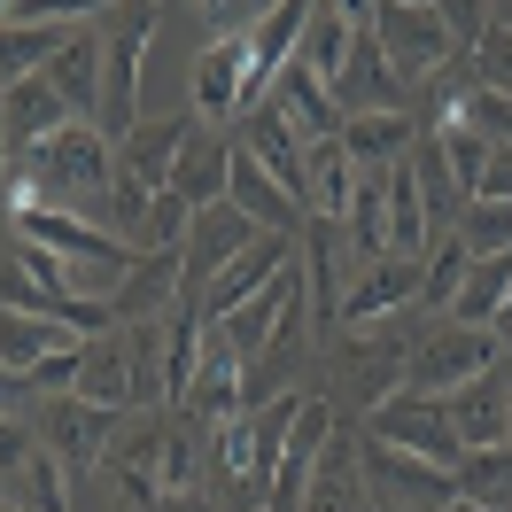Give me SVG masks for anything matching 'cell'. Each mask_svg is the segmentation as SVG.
<instances>
[{"label":"cell","mask_w":512,"mask_h":512,"mask_svg":"<svg viewBox=\"0 0 512 512\" xmlns=\"http://www.w3.org/2000/svg\"><path fill=\"white\" fill-rule=\"evenodd\" d=\"M0 512H16V505H8V497H0Z\"/></svg>","instance_id":"cell-45"},{"label":"cell","mask_w":512,"mask_h":512,"mask_svg":"<svg viewBox=\"0 0 512 512\" xmlns=\"http://www.w3.org/2000/svg\"><path fill=\"white\" fill-rule=\"evenodd\" d=\"M78 24H63L55 8H0V86H24L70 47Z\"/></svg>","instance_id":"cell-13"},{"label":"cell","mask_w":512,"mask_h":512,"mask_svg":"<svg viewBox=\"0 0 512 512\" xmlns=\"http://www.w3.org/2000/svg\"><path fill=\"white\" fill-rule=\"evenodd\" d=\"M0 497H8L16 512H70V481H63V466H55L47 450H32V458H24V474L8 481Z\"/></svg>","instance_id":"cell-32"},{"label":"cell","mask_w":512,"mask_h":512,"mask_svg":"<svg viewBox=\"0 0 512 512\" xmlns=\"http://www.w3.org/2000/svg\"><path fill=\"white\" fill-rule=\"evenodd\" d=\"M419 280H427V256H381V264H365L350 288H342V326H373V319L412 311ZM342 326H334V334H342Z\"/></svg>","instance_id":"cell-12"},{"label":"cell","mask_w":512,"mask_h":512,"mask_svg":"<svg viewBox=\"0 0 512 512\" xmlns=\"http://www.w3.org/2000/svg\"><path fill=\"white\" fill-rule=\"evenodd\" d=\"M39 396L32 388H24V373H8V365H0V419H16V412H32Z\"/></svg>","instance_id":"cell-39"},{"label":"cell","mask_w":512,"mask_h":512,"mask_svg":"<svg viewBox=\"0 0 512 512\" xmlns=\"http://www.w3.org/2000/svg\"><path fill=\"white\" fill-rule=\"evenodd\" d=\"M187 225H194V202H179V194L163 187L156 202H148V218H140V249H187Z\"/></svg>","instance_id":"cell-35"},{"label":"cell","mask_w":512,"mask_h":512,"mask_svg":"<svg viewBox=\"0 0 512 512\" xmlns=\"http://www.w3.org/2000/svg\"><path fill=\"white\" fill-rule=\"evenodd\" d=\"M70 396L109 404V412H132V334H125V326H109V334H94V342L78 350V381H70Z\"/></svg>","instance_id":"cell-20"},{"label":"cell","mask_w":512,"mask_h":512,"mask_svg":"<svg viewBox=\"0 0 512 512\" xmlns=\"http://www.w3.org/2000/svg\"><path fill=\"white\" fill-rule=\"evenodd\" d=\"M86 334H70V326L55 319H24V311H0V365L8 373H32L39 357H55V350H78Z\"/></svg>","instance_id":"cell-25"},{"label":"cell","mask_w":512,"mask_h":512,"mask_svg":"<svg viewBox=\"0 0 512 512\" xmlns=\"http://www.w3.org/2000/svg\"><path fill=\"white\" fill-rule=\"evenodd\" d=\"M357 8V0H350ZM334 109H342V125L350 117H381V109H412V86L388 70V55H381V39L365 32V16H357V32H350V55H342V70H334Z\"/></svg>","instance_id":"cell-10"},{"label":"cell","mask_w":512,"mask_h":512,"mask_svg":"<svg viewBox=\"0 0 512 512\" xmlns=\"http://www.w3.org/2000/svg\"><path fill=\"white\" fill-rule=\"evenodd\" d=\"M412 140H419L412 109H381V117H350L342 125V148H350L357 171H396V163L412 156Z\"/></svg>","instance_id":"cell-23"},{"label":"cell","mask_w":512,"mask_h":512,"mask_svg":"<svg viewBox=\"0 0 512 512\" xmlns=\"http://www.w3.org/2000/svg\"><path fill=\"white\" fill-rule=\"evenodd\" d=\"M179 264H187L179 249H140V256H132V272L117 280V295H109V319H117V326L163 319V311L179 303Z\"/></svg>","instance_id":"cell-16"},{"label":"cell","mask_w":512,"mask_h":512,"mask_svg":"<svg viewBox=\"0 0 512 512\" xmlns=\"http://www.w3.org/2000/svg\"><path fill=\"white\" fill-rule=\"evenodd\" d=\"M156 0H132V8H101L94 32H101V140L117 148L132 125H140V55L156 39Z\"/></svg>","instance_id":"cell-3"},{"label":"cell","mask_w":512,"mask_h":512,"mask_svg":"<svg viewBox=\"0 0 512 512\" xmlns=\"http://www.w3.org/2000/svg\"><path fill=\"white\" fill-rule=\"evenodd\" d=\"M466 272H474L466 241H458V233H450V241H435V249H427V280H419V303H427V311H450V303H458V288H466Z\"/></svg>","instance_id":"cell-33"},{"label":"cell","mask_w":512,"mask_h":512,"mask_svg":"<svg viewBox=\"0 0 512 512\" xmlns=\"http://www.w3.org/2000/svg\"><path fill=\"white\" fill-rule=\"evenodd\" d=\"M505 288H512V256H474V272H466V288H458V303H450L443 319L489 326V319H497V303H505Z\"/></svg>","instance_id":"cell-31"},{"label":"cell","mask_w":512,"mask_h":512,"mask_svg":"<svg viewBox=\"0 0 512 512\" xmlns=\"http://www.w3.org/2000/svg\"><path fill=\"white\" fill-rule=\"evenodd\" d=\"M350 32H357V8H311V24H303V47H295V63H311L334 86V70L350 55Z\"/></svg>","instance_id":"cell-30"},{"label":"cell","mask_w":512,"mask_h":512,"mask_svg":"<svg viewBox=\"0 0 512 512\" xmlns=\"http://www.w3.org/2000/svg\"><path fill=\"white\" fill-rule=\"evenodd\" d=\"M443 326V311H427V303H412V311H396V319H373V326H342V334H326L319 342V373H326V404L342 419H365L381 412L388 396L404 388V365H412V350Z\"/></svg>","instance_id":"cell-2"},{"label":"cell","mask_w":512,"mask_h":512,"mask_svg":"<svg viewBox=\"0 0 512 512\" xmlns=\"http://www.w3.org/2000/svg\"><path fill=\"white\" fill-rule=\"evenodd\" d=\"M288 264H295V241H288V233H264L256 249H241L218 280H210V295H202V326H218L225 311H241L249 295H264L280 272H288Z\"/></svg>","instance_id":"cell-15"},{"label":"cell","mask_w":512,"mask_h":512,"mask_svg":"<svg viewBox=\"0 0 512 512\" xmlns=\"http://www.w3.org/2000/svg\"><path fill=\"white\" fill-rule=\"evenodd\" d=\"M373 443H396V450H419V458H435V466H458L466 443H458V427H450V404L443 396H412V388H396L381 412L357 419Z\"/></svg>","instance_id":"cell-9"},{"label":"cell","mask_w":512,"mask_h":512,"mask_svg":"<svg viewBox=\"0 0 512 512\" xmlns=\"http://www.w3.org/2000/svg\"><path fill=\"white\" fill-rule=\"evenodd\" d=\"M350 194H357L350 148H342V140H311V218H334V225H342Z\"/></svg>","instance_id":"cell-27"},{"label":"cell","mask_w":512,"mask_h":512,"mask_svg":"<svg viewBox=\"0 0 512 512\" xmlns=\"http://www.w3.org/2000/svg\"><path fill=\"white\" fill-rule=\"evenodd\" d=\"M225 179H233V140L218 125H194L179 163H171V194L194 202V210H210V202H225Z\"/></svg>","instance_id":"cell-21"},{"label":"cell","mask_w":512,"mask_h":512,"mask_svg":"<svg viewBox=\"0 0 512 512\" xmlns=\"http://www.w3.org/2000/svg\"><path fill=\"white\" fill-rule=\"evenodd\" d=\"M443 404H450V427H458L466 450H505V381H497V365L481 381H466L458 396H443Z\"/></svg>","instance_id":"cell-24"},{"label":"cell","mask_w":512,"mask_h":512,"mask_svg":"<svg viewBox=\"0 0 512 512\" xmlns=\"http://www.w3.org/2000/svg\"><path fill=\"white\" fill-rule=\"evenodd\" d=\"M427 210H419V179L412 163H396L388 171V256H427Z\"/></svg>","instance_id":"cell-28"},{"label":"cell","mask_w":512,"mask_h":512,"mask_svg":"<svg viewBox=\"0 0 512 512\" xmlns=\"http://www.w3.org/2000/svg\"><path fill=\"white\" fill-rule=\"evenodd\" d=\"M303 24H311V8H303V0H272V8L256 16V32H249V78H241V109L272 101L280 70H288L295 47H303Z\"/></svg>","instance_id":"cell-11"},{"label":"cell","mask_w":512,"mask_h":512,"mask_svg":"<svg viewBox=\"0 0 512 512\" xmlns=\"http://www.w3.org/2000/svg\"><path fill=\"white\" fill-rule=\"evenodd\" d=\"M489 16H497V24H512V8H489Z\"/></svg>","instance_id":"cell-43"},{"label":"cell","mask_w":512,"mask_h":512,"mask_svg":"<svg viewBox=\"0 0 512 512\" xmlns=\"http://www.w3.org/2000/svg\"><path fill=\"white\" fill-rule=\"evenodd\" d=\"M303 512H373L365 458H357V419H334L319 466H311V497H303Z\"/></svg>","instance_id":"cell-14"},{"label":"cell","mask_w":512,"mask_h":512,"mask_svg":"<svg viewBox=\"0 0 512 512\" xmlns=\"http://www.w3.org/2000/svg\"><path fill=\"white\" fill-rule=\"evenodd\" d=\"M497 381H505V450H512V357H497Z\"/></svg>","instance_id":"cell-42"},{"label":"cell","mask_w":512,"mask_h":512,"mask_svg":"<svg viewBox=\"0 0 512 512\" xmlns=\"http://www.w3.org/2000/svg\"><path fill=\"white\" fill-rule=\"evenodd\" d=\"M194 125H202L194 109L163 117V125H132L125 140H117V171H125V179H140L148 194H163V187H171V163H179V148H187Z\"/></svg>","instance_id":"cell-18"},{"label":"cell","mask_w":512,"mask_h":512,"mask_svg":"<svg viewBox=\"0 0 512 512\" xmlns=\"http://www.w3.org/2000/svg\"><path fill=\"white\" fill-rule=\"evenodd\" d=\"M458 505H481V512H512V450H466L458 466Z\"/></svg>","instance_id":"cell-26"},{"label":"cell","mask_w":512,"mask_h":512,"mask_svg":"<svg viewBox=\"0 0 512 512\" xmlns=\"http://www.w3.org/2000/svg\"><path fill=\"white\" fill-rule=\"evenodd\" d=\"M458 241H466V256H512V202H466Z\"/></svg>","instance_id":"cell-34"},{"label":"cell","mask_w":512,"mask_h":512,"mask_svg":"<svg viewBox=\"0 0 512 512\" xmlns=\"http://www.w3.org/2000/svg\"><path fill=\"white\" fill-rule=\"evenodd\" d=\"M489 334H497V350L512 357V288H505V303H497V319H489Z\"/></svg>","instance_id":"cell-41"},{"label":"cell","mask_w":512,"mask_h":512,"mask_svg":"<svg viewBox=\"0 0 512 512\" xmlns=\"http://www.w3.org/2000/svg\"><path fill=\"white\" fill-rule=\"evenodd\" d=\"M225 202H233V210H241L256 233H288V241L303 233V218H311V210H303V202H295V194L280 187L272 171H256L241 148H233V179H225Z\"/></svg>","instance_id":"cell-17"},{"label":"cell","mask_w":512,"mask_h":512,"mask_svg":"<svg viewBox=\"0 0 512 512\" xmlns=\"http://www.w3.org/2000/svg\"><path fill=\"white\" fill-rule=\"evenodd\" d=\"M357 458H365V489H373V512H443V505H458V481H450V466L419 458V450L373 443V435L357 427Z\"/></svg>","instance_id":"cell-6"},{"label":"cell","mask_w":512,"mask_h":512,"mask_svg":"<svg viewBox=\"0 0 512 512\" xmlns=\"http://www.w3.org/2000/svg\"><path fill=\"white\" fill-rule=\"evenodd\" d=\"M109 179H117V148L94 125H63L0 171V210L32 218V210H70V218H109Z\"/></svg>","instance_id":"cell-1"},{"label":"cell","mask_w":512,"mask_h":512,"mask_svg":"<svg viewBox=\"0 0 512 512\" xmlns=\"http://www.w3.org/2000/svg\"><path fill=\"white\" fill-rule=\"evenodd\" d=\"M497 334L489 326H458V319H443L427 342L412 350V365H404V388L412 396H458L466 381H481L489 365H497Z\"/></svg>","instance_id":"cell-7"},{"label":"cell","mask_w":512,"mask_h":512,"mask_svg":"<svg viewBox=\"0 0 512 512\" xmlns=\"http://www.w3.org/2000/svg\"><path fill=\"white\" fill-rule=\"evenodd\" d=\"M443 512H481V505H443Z\"/></svg>","instance_id":"cell-44"},{"label":"cell","mask_w":512,"mask_h":512,"mask_svg":"<svg viewBox=\"0 0 512 512\" xmlns=\"http://www.w3.org/2000/svg\"><path fill=\"white\" fill-rule=\"evenodd\" d=\"M63 125H78V117H70V101L55 94L47 78L0 86V132H8V156H24V148H39V140H55Z\"/></svg>","instance_id":"cell-19"},{"label":"cell","mask_w":512,"mask_h":512,"mask_svg":"<svg viewBox=\"0 0 512 512\" xmlns=\"http://www.w3.org/2000/svg\"><path fill=\"white\" fill-rule=\"evenodd\" d=\"M94 16H101V8H94ZM39 78L70 101V117H78V125H94V117H101V32H94V24H78V32H70V47L39 70ZM94 132H101V125H94Z\"/></svg>","instance_id":"cell-22"},{"label":"cell","mask_w":512,"mask_h":512,"mask_svg":"<svg viewBox=\"0 0 512 512\" xmlns=\"http://www.w3.org/2000/svg\"><path fill=\"white\" fill-rule=\"evenodd\" d=\"M474 202H512V148H489V171H481Z\"/></svg>","instance_id":"cell-38"},{"label":"cell","mask_w":512,"mask_h":512,"mask_svg":"<svg viewBox=\"0 0 512 512\" xmlns=\"http://www.w3.org/2000/svg\"><path fill=\"white\" fill-rule=\"evenodd\" d=\"M427 140L443 148V163H450V179H458V194L474 202V187H481V171H489V140H481L474 125H458V117H427Z\"/></svg>","instance_id":"cell-29"},{"label":"cell","mask_w":512,"mask_h":512,"mask_svg":"<svg viewBox=\"0 0 512 512\" xmlns=\"http://www.w3.org/2000/svg\"><path fill=\"white\" fill-rule=\"evenodd\" d=\"M156 512H218V505H210V489H171V497H156Z\"/></svg>","instance_id":"cell-40"},{"label":"cell","mask_w":512,"mask_h":512,"mask_svg":"<svg viewBox=\"0 0 512 512\" xmlns=\"http://www.w3.org/2000/svg\"><path fill=\"white\" fill-rule=\"evenodd\" d=\"M466 63H474V78L489 86V94L512 101V24H497V16H489V32H481V47L466 55Z\"/></svg>","instance_id":"cell-36"},{"label":"cell","mask_w":512,"mask_h":512,"mask_svg":"<svg viewBox=\"0 0 512 512\" xmlns=\"http://www.w3.org/2000/svg\"><path fill=\"white\" fill-rule=\"evenodd\" d=\"M357 16H365V32L381 39L388 70H396L412 94L435 78V70L458 63V39H450L443 8H419V0H381V8H365V0H357Z\"/></svg>","instance_id":"cell-4"},{"label":"cell","mask_w":512,"mask_h":512,"mask_svg":"<svg viewBox=\"0 0 512 512\" xmlns=\"http://www.w3.org/2000/svg\"><path fill=\"white\" fill-rule=\"evenodd\" d=\"M39 450V435H32V412H16V419H0V489L24 474V458Z\"/></svg>","instance_id":"cell-37"},{"label":"cell","mask_w":512,"mask_h":512,"mask_svg":"<svg viewBox=\"0 0 512 512\" xmlns=\"http://www.w3.org/2000/svg\"><path fill=\"white\" fill-rule=\"evenodd\" d=\"M117 427H125V412L86 404V396H70V388L32 404V435H39V450L63 466V481L101 474V458H109V443H117Z\"/></svg>","instance_id":"cell-5"},{"label":"cell","mask_w":512,"mask_h":512,"mask_svg":"<svg viewBox=\"0 0 512 512\" xmlns=\"http://www.w3.org/2000/svg\"><path fill=\"white\" fill-rule=\"evenodd\" d=\"M225 140L241 148V156L256 163V171H272L280 187L311 210V148H303V132H295V117L280 109V101H256V109H241L233 125H225Z\"/></svg>","instance_id":"cell-8"}]
</instances>
